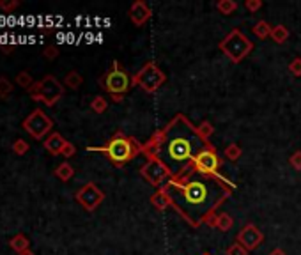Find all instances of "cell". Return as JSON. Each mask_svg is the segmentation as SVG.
<instances>
[{"instance_id":"obj_1","label":"cell","mask_w":301,"mask_h":255,"mask_svg":"<svg viewBox=\"0 0 301 255\" xmlns=\"http://www.w3.org/2000/svg\"><path fill=\"white\" fill-rule=\"evenodd\" d=\"M172 209L191 227L208 223L216 209L230 199L234 184L227 177H215L197 172L193 167L163 188Z\"/></svg>"},{"instance_id":"obj_2","label":"cell","mask_w":301,"mask_h":255,"mask_svg":"<svg viewBox=\"0 0 301 255\" xmlns=\"http://www.w3.org/2000/svg\"><path fill=\"white\" fill-rule=\"evenodd\" d=\"M209 145L213 144L202 140L197 126L191 124L186 115L177 114L145 142L142 153L147 160L153 158L163 163L175 179L186 174L197 156Z\"/></svg>"},{"instance_id":"obj_3","label":"cell","mask_w":301,"mask_h":255,"mask_svg":"<svg viewBox=\"0 0 301 255\" xmlns=\"http://www.w3.org/2000/svg\"><path fill=\"white\" fill-rule=\"evenodd\" d=\"M144 144L136 140L135 136H128L124 133H115L110 140L103 145H89L87 151L89 153H103L112 165L115 167H124L126 163H129L133 158L138 153H142Z\"/></svg>"},{"instance_id":"obj_4","label":"cell","mask_w":301,"mask_h":255,"mask_svg":"<svg viewBox=\"0 0 301 255\" xmlns=\"http://www.w3.org/2000/svg\"><path fill=\"white\" fill-rule=\"evenodd\" d=\"M99 84L103 85V89L110 94L114 101H123L124 94L133 87V78L128 75L126 69L121 66V62L114 60L112 68L105 73V77L99 80Z\"/></svg>"},{"instance_id":"obj_5","label":"cell","mask_w":301,"mask_h":255,"mask_svg":"<svg viewBox=\"0 0 301 255\" xmlns=\"http://www.w3.org/2000/svg\"><path fill=\"white\" fill-rule=\"evenodd\" d=\"M218 46L223 51L225 57H229V60H232L234 64H239L243 59H246L252 53L254 42L248 39V36L243 34L239 29H234L221 39Z\"/></svg>"},{"instance_id":"obj_6","label":"cell","mask_w":301,"mask_h":255,"mask_svg":"<svg viewBox=\"0 0 301 255\" xmlns=\"http://www.w3.org/2000/svg\"><path fill=\"white\" fill-rule=\"evenodd\" d=\"M29 96L34 101H39L46 106H55L64 96V84L57 80L53 75H46L39 82H36L29 89Z\"/></svg>"},{"instance_id":"obj_7","label":"cell","mask_w":301,"mask_h":255,"mask_svg":"<svg viewBox=\"0 0 301 255\" xmlns=\"http://www.w3.org/2000/svg\"><path fill=\"white\" fill-rule=\"evenodd\" d=\"M167 82L165 71H161V68L156 62H147L144 68H140V71L133 77V85H138L144 92L154 94L161 85Z\"/></svg>"},{"instance_id":"obj_8","label":"cell","mask_w":301,"mask_h":255,"mask_svg":"<svg viewBox=\"0 0 301 255\" xmlns=\"http://www.w3.org/2000/svg\"><path fill=\"white\" fill-rule=\"evenodd\" d=\"M51 128H53V121H51L41 108L32 110L29 114V117L23 121V129H25L32 138H36V140H44L51 133Z\"/></svg>"},{"instance_id":"obj_9","label":"cell","mask_w":301,"mask_h":255,"mask_svg":"<svg viewBox=\"0 0 301 255\" xmlns=\"http://www.w3.org/2000/svg\"><path fill=\"white\" fill-rule=\"evenodd\" d=\"M140 175L151 186L158 188V190H163L174 179L169 172V169L158 160H153V158H149L147 162L140 167Z\"/></svg>"},{"instance_id":"obj_10","label":"cell","mask_w":301,"mask_h":255,"mask_svg":"<svg viewBox=\"0 0 301 255\" xmlns=\"http://www.w3.org/2000/svg\"><path fill=\"white\" fill-rule=\"evenodd\" d=\"M220 167H221V160L218 156L216 149L209 145L208 149H204L202 153L197 156L195 163H193V169L200 174L206 175H215V177H223L220 174Z\"/></svg>"},{"instance_id":"obj_11","label":"cell","mask_w":301,"mask_h":255,"mask_svg":"<svg viewBox=\"0 0 301 255\" xmlns=\"http://www.w3.org/2000/svg\"><path fill=\"white\" fill-rule=\"evenodd\" d=\"M75 199H77V202L85 209V211L94 212L99 206L103 204L105 193H103V191L99 190L94 183H87V184H84L77 193H75Z\"/></svg>"},{"instance_id":"obj_12","label":"cell","mask_w":301,"mask_h":255,"mask_svg":"<svg viewBox=\"0 0 301 255\" xmlns=\"http://www.w3.org/2000/svg\"><path fill=\"white\" fill-rule=\"evenodd\" d=\"M236 241H238L239 245H243L248 252H252V250H257V248L262 245L264 234L257 225H254V223H246V225L238 232Z\"/></svg>"},{"instance_id":"obj_13","label":"cell","mask_w":301,"mask_h":255,"mask_svg":"<svg viewBox=\"0 0 301 255\" xmlns=\"http://www.w3.org/2000/svg\"><path fill=\"white\" fill-rule=\"evenodd\" d=\"M151 16H153V11L144 0H136L129 7V20L133 21L135 27H144L151 20Z\"/></svg>"},{"instance_id":"obj_14","label":"cell","mask_w":301,"mask_h":255,"mask_svg":"<svg viewBox=\"0 0 301 255\" xmlns=\"http://www.w3.org/2000/svg\"><path fill=\"white\" fill-rule=\"evenodd\" d=\"M66 142H68V140H66L60 133L51 131L50 135L44 138L43 145H44V149H46L50 154H53V156H59V154L62 153V149H64V145H66Z\"/></svg>"},{"instance_id":"obj_15","label":"cell","mask_w":301,"mask_h":255,"mask_svg":"<svg viewBox=\"0 0 301 255\" xmlns=\"http://www.w3.org/2000/svg\"><path fill=\"white\" fill-rule=\"evenodd\" d=\"M208 225L216 227V229L221 230V232H229V230L234 227V220L230 214H227V212H216V214L208 221Z\"/></svg>"},{"instance_id":"obj_16","label":"cell","mask_w":301,"mask_h":255,"mask_svg":"<svg viewBox=\"0 0 301 255\" xmlns=\"http://www.w3.org/2000/svg\"><path fill=\"white\" fill-rule=\"evenodd\" d=\"M9 247L13 248L14 252H18V254H21V252H25L30 248V241L25 234H14L13 238L9 239Z\"/></svg>"},{"instance_id":"obj_17","label":"cell","mask_w":301,"mask_h":255,"mask_svg":"<svg viewBox=\"0 0 301 255\" xmlns=\"http://www.w3.org/2000/svg\"><path fill=\"white\" fill-rule=\"evenodd\" d=\"M151 204H153L154 208L158 209V211H165V209L172 208L169 195H167V193H165L163 190H158L156 193H154V195L151 197Z\"/></svg>"},{"instance_id":"obj_18","label":"cell","mask_w":301,"mask_h":255,"mask_svg":"<svg viewBox=\"0 0 301 255\" xmlns=\"http://www.w3.org/2000/svg\"><path fill=\"white\" fill-rule=\"evenodd\" d=\"M271 30H273V27L269 25V23H267L266 20H259L254 27H252V32H254V36H255L257 39H266V38H269V36H271Z\"/></svg>"},{"instance_id":"obj_19","label":"cell","mask_w":301,"mask_h":255,"mask_svg":"<svg viewBox=\"0 0 301 255\" xmlns=\"http://www.w3.org/2000/svg\"><path fill=\"white\" fill-rule=\"evenodd\" d=\"M64 87H68V89L71 90H77L80 89V85L84 84V78H82V75L78 71H69L66 77H64Z\"/></svg>"},{"instance_id":"obj_20","label":"cell","mask_w":301,"mask_h":255,"mask_svg":"<svg viewBox=\"0 0 301 255\" xmlns=\"http://www.w3.org/2000/svg\"><path fill=\"white\" fill-rule=\"evenodd\" d=\"M55 175L57 177L62 181V183H68L69 179L75 175V169H73V165L71 163H68V162H62L60 165H57V169H55Z\"/></svg>"},{"instance_id":"obj_21","label":"cell","mask_w":301,"mask_h":255,"mask_svg":"<svg viewBox=\"0 0 301 255\" xmlns=\"http://www.w3.org/2000/svg\"><path fill=\"white\" fill-rule=\"evenodd\" d=\"M289 36H291V32H289V29L285 25H275V27H273L271 39L276 42V44H284V42L289 39Z\"/></svg>"},{"instance_id":"obj_22","label":"cell","mask_w":301,"mask_h":255,"mask_svg":"<svg viewBox=\"0 0 301 255\" xmlns=\"http://www.w3.org/2000/svg\"><path fill=\"white\" fill-rule=\"evenodd\" d=\"M216 11L223 16H229L238 11V2L236 0H220V2H216Z\"/></svg>"},{"instance_id":"obj_23","label":"cell","mask_w":301,"mask_h":255,"mask_svg":"<svg viewBox=\"0 0 301 255\" xmlns=\"http://www.w3.org/2000/svg\"><path fill=\"white\" fill-rule=\"evenodd\" d=\"M106 108H108V99L105 98V96H94L92 101H90V110L94 112V114H103V112H106Z\"/></svg>"},{"instance_id":"obj_24","label":"cell","mask_w":301,"mask_h":255,"mask_svg":"<svg viewBox=\"0 0 301 255\" xmlns=\"http://www.w3.org/2000/svg\"><path fill=\"white\" fill-rule=\"evenodd\" d=\"M16 84L20 85L21 89H27L29 90L30 87H32V85L36 84L34 82V78H32V75H30L29 71H20L16 75Z\"/></svg>"},{"instance_id":"obj_25","label":"cell","mask_w":301,"mask_h":255,"mask_svg":"<svg viewBox=\"0 0 301 255\" xmlns=\"http://www.w3.org/2000/svg\"><path fill=\"white\" fill-rule=\"evenodd\" d=\"M243 154V149L239 147V144H230L229 147H225L223 156L229 160V162H238Z\"/></svg>"},{"instance_id":"obj_26","label":"cell","mask_w":301,"mask_h":255,"mask_svg":"<svg viewBox=\"0 0 301 255\" xmlns=\"http://www.w3.org/2000/svg\"><path fill=\"white\" fill-rule=\"evenodd\" d=\"M197 131H199V135L202 136V140L209 142L213 133H215V128H213V124L209 123V121H202V123L197 126Z\"/></svg>"},{"instance_id":"obj_27","label":"cell","mask_w":301,"mask_h":255,"mask_svg":"<svg viewBox=\"0 0 301 255\" xmlns=\"http://www.w3.org/2000/svg\"><path fill=\"white\" fill-rule=\"evenodd\" d=\"M29 149H30L29 142L23 140V138H18V140L13 142V147H11V151H13L14 154H18V156H23V154L29 153Z\"/></svg>"},{"instance_id":"obj_28","label":"cell","mask_w":301,"mask_h":255,"mask_svg":"<svg viewBox=\"0 0 301 255\" xmlns=\"http://www.w3.org/2000/svg\"><path fill=\"white\" fill-rule=\"evenodd\" d=\"M13 92V84L5 77H0V98H7Z\"/></svg>"},{"instance_id":"obj_29","label":"cell","mask_w":301,"mask_h":255,"mask_svg":"<svg viewBox=\"0 0 301 255\" xmlns=\"http://www.w3.org/2000/svg\"><path fill=\"white\" fill-rule=\"evenodd\" d=\"M289 71H291V75L296 78L301 77V57H294L291 62H289Z\"/></svg>"},{"instance_id":"obj_30","label":"cell","mask_w":301,"mask_h":255,"mask_svg":"<svg viewBox=\"0 0 301 255\" xmlns=\"http://www.w3.org/2000/svg\"><path fill=\"white\" fill-rule=\"evenodd\" d=\"M18 7H20V2H18V0H0V9H2L4 13H13Z\"/></svg>"},{"instance_id":"obj_31","label":"cell","mask_w":301,"mask_h":255,"mask_svg":"<svg viewBox=\"0 0 301 255\" xmlns=\"http://www.w3.org/2000/svg\"><path fill=\"white\" fill-rule=\"evenodd\" d=\"M225 255H248V250H246L243 245H239V243L236 241V243H232L229 248H227Z\"/></svg>"},{"instance_id":"obj_32","label":"cell","mask_w":301,"mask_h":255,"mask_svg":"<svg viewBox=\"0 0 301 255\" xmlns=\"http://www.w3.org/2000/svg\"><path fill=\"white\" fill-rule=\"evenodd\" d=\"M43 57L46 60H55L57 57H59V48L53 46V44H50V46H46L44 50H43Z\"/></svg>"},{"instance_id":"obj_33","label":"cell","mask_w":301,"mask_h":255,"mask_svg":"<svg viewBox=\"0 0 301 255\" xmlns=\"http://www.w3.org/2000/svg\"><path fill=\"white\" fill-rule=\"evenodd\" d=\"M262 5H264L262 0H246L245 2L246 11H250V13H257L259 9H262Z\"/></svg>"},{"instance_id":"obj_34","label":"cell","mask_w":301,"mask_h":255,"mask_svg":"<svg viewBox=\"0 0 301 255\" xmlns=\"http://www.w3.org/2000/svg\"><path fill=\"white\" fill-rule=\"evenodd\" d=\"M289 163L294 170H301V151H296L293 156L289 158Z\"/></svg>"},{"instance_id":"obj_35","label":"cell","mask_w":301,"mask_h":255,"mask_svg":"<svg viewBox=\"0 0 301 255\" xmlns=\"http://www.w3.org/2000/svg\"><path fill=\"white\" fill-rule=\"evenodd\" d=\"M75 153H77V147H75L71 142H66V145H64V149H62V153H60V156L71 158V156H75Z\"/></svg>"},{"instance_id":"obj_36","label":"cell","mask_w":301,"mask_h":255,"mask_svg":"<svg viewBox=\"0 0 301 255\" xmlns=\"http://www.w3.org/2000/svg\"><path fill=\"white\" fill-rule=\"evenodd\" d=\"M269 255H287V254H285V250H282V248H275V250L269 252Z\"/></svg>"},{"instance_id":"obj_37","label":"cell","mask_w":301,"mask_h":255,"mask_svg":"<svg viewBox=\"0 0 301 255\" xmlns=\"http://www.w3.org/2000/svg\"><path fill=\"white\" fill-rule=\"evenodd\" d=\"M13 50H14V46H2V51H5V53H11Z\"/></svg>"},{"instance_id":"obj_38","label":"cell","mask_w":301,"mask_h":255,"mask_svg":"<svg viewBox=\"0 0 301 255\" xmlns=\"http://www.w3.org/2000/svg\"><path fill=\"white\" fill-rule=\"evenodd\" d=\"M18 255H36V254H34V252H32V250H30V248H29V250L21 252V254H18Z\"/></svg>"},{"instance_id":"obj_39","label":"cell","mask_w":301,"mask_h":255,"mask_svg":"<svg viewBox=\"0 0 301 255\" xmlns=\"http://www.w3.org/2000/svg\"><path fill=\"white\" fill-rule=\"evenodd\" d=\"M202 255H209V254H202Z\"/></svg>"}]
</instances>
